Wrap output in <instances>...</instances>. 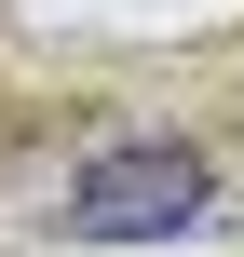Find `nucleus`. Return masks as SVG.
Returning a JSON list of instances; mask_svg holds the SVG:
<instances>
[{"instance_id": "nucleus-1", "label": "nucleus", "mask_w": 244, "mask_h": 257, "mask_svg": "<svg viewBox=\"0 0 244 257\" xmlns=\"http://www.w3.org/2000/svg\"><path fill=\"white\" fill-rule=\"evenodd\" d=\"M190 217H204V149H177V136H122L68 176L82 244H149V230H190Z\"/></svg>"}]
</instances>
